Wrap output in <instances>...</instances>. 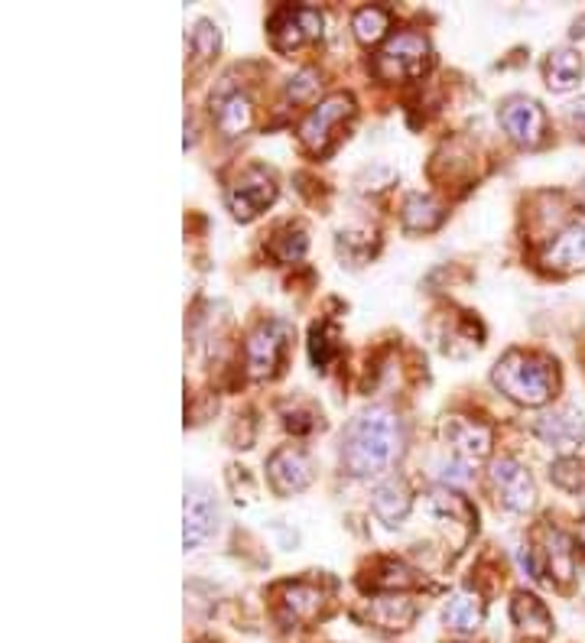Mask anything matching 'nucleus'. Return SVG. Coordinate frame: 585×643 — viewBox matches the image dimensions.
Masks as SVG:
<instances>
[{"label": "nucleus", "mask_w": 585, "mask_h": 643, "mask_svg": "<svg viewBox=\"0 0 585 643\" xmlns=\"http://www.w3.org/2000/svg\"><path fill=\"white\" fill-rule=\"evenodd\" d=\"M543 75H547V85L553 91H570L580 85L583 78V56L570 46H560L547 56V66H543Z\"/></svg>", "instance_id": "obj_18"}, {"label": "nucleus", "mask_w": 585, "mask_h": 643, "mask_svg": "<svg viewBox=\"0 0 585 643\" xmlns=\"http://www.w3.org/2000/svg\"><path fill=\"white\" fill-rule=\"evenodd\" d=\"M271 36H274V46L284 49V53L319 40L322 36V10L306 7V3H299V7H292V3L280 7L274 13V20H271Z\"/></svg>", "instance_id": "obj_6"}, {"label": "nucleus", "mask_w": 585, "mask_h": 643, "mask_svg": "<svg viewBox=\"0 0 585 643\" xmlns=\"http://www.w3.org/2000/svg\"><path fill=\"white\" fill-rule=\"evenodd\" d=\"M427 66H430V40L417 30H400L387 36V43L374 59V71L387 81L417 78Z\"/></svg>", "instance_id": "obj_3"}, {"label": "nucleus", "mask_w": 585, "mask_h": 643, "mask_svg": "<svg viewBox=\"0 0 585 643\" xmlns=\"http://www.w3.org/2000/svg\"><path fill=\"white\" fill-rule=\"evenodd\" d=\"M550 478H553L560 488H566V491H580V488H585V465L580 462V458L563 455V458L553 465Z\"/></svg>", "instance_id": "obj_27"}, {"label": "nucleus", "mask_w": 585, "mask_h": 643, "mask_svg": "<svg viewBox=\"0 0 585 643\" xmlns=\"http://www.w3.org/2000/svg\"><path fill=\"white\" fill-rule=\"evenodd\" d=\"M511 614L514 624H517L520 631H537V634H547V631H550V611L543 608V601H537V598L527 595V591L514 595Z\"/></svg>", "instance_id": "obj_20"}, {"label": "nucleus", "mask_w": 585, "mask_h": 643, "mask_svg": "<svg viewBox=\"0 0 585 643\" xmlns=\"http://www.w3.org/2000/svg\"><path fill=\"white\" fill-rule=\"evenodd\" d=\"M316 413H287V429L292 432H309V429L316 426Z\"/></svg>", "instance_id": "obj_30"}, {"label": "nucleus", "mask_w": 585, "mask_h": 643, "mask_svg": "<svg viewBox=\"0 0 585 643\" xmlns=\"http://www.w3.org/2000/svg\"><path fill=\"white\" fill-rule=\"evenodd\" d=\"M212 118L224 137H241L254 124V104L238 85H231V78H224L212 95Z\"/></svg>", "instance_id": "obj_11"}, {"label": "nucleus", "mask_w": 585, "mask_h": 643, "mask_svg": "<svg viewBox=\"0 0 585 643\" xmlns=\"http://www.w3.org/2000/svg\"><path fill=\"white\" fill-rule=\"evenodd\" d=\"M533 429H537V435H540L550 448H556V452H563V455H570V452L585 439L583 413L573 410V407H560V410H553V413H543Z\"/></svg>", "instance_id": "obj_15"}, {"label": "nucleus", "mask_w": 585, "mask_h": 643, "mask_svg": "<svg viewBox=\"0 0 585 643\" xmlns=\"http://www.w3.org/2000/svg\"><path fill=\"white\" fill-rule=\"evenodd\" d=\"M292 329L284 319H267L261 322L247 342H244V361H247V374L254 380H264V377H274L280 370V361L287 355V345H290Z\"/></svg>", "instance_id": "obj_5"}, {"label": "nucleus", "mask_w": 585, "mask_h": 643, "mask_svg": "<svg viewBox=\"0 0 585 643\" xmlns=\"http://www.w3.org/2000/svg\"><path fill=\"white\" fill-rule=\"evenodd\" d=\"M274 199H277V182L267 169H247L228 189V209L238 221L257 218Z\"/></svg>", "instance_id": "obj_7"}, {"label": "nucleus", "mask_w": 585, "mask_h": 643, "mask_svg": "<svg viewBox=\"0 0 585 643\" xmlns=\"http://www.w3.org/2000/svg\"><path fill=\"white\" fill-rule=\"evenodd\" d=\"M543 267L556 274H573L585 270V214L573 218L547 247H543Z\"/></svg>", "instance_id": "obj_14"}, {"label": "nucleus", "mask_w": 585, "mask_h": 643, "mask_svg": "<svg viewBox=\"0 0 585 643\" xmlns=\"http://www.w3.org/2000/svg\"><path fill=\"white\" fill-rule=\"evenodd\" d=\"M221 46V33L219 26L212 20H199L189 33V53L196 63H209Z\"/></svg>", "instance_id": "obj_26"}, {"label": "nucleus", "mask_w": 585, "mask_h": 643, "mask_svg": "<svg viewBox=\"0 0 585 643\" xmlns=\"http://www.w3.org/2000/svg\"><path fill=\"white\" fill-rule=\"evenodd\" d=\"M404 423L387 407H371L358 413L342 432V468L352 478H377L387 475L404 458Z\"/></svg>", "instance_id": "obj_1"}, {"label": "nucleus", "mask_w": 585, "mask_h": 643, "mask_svg": "<svg viewBox=\"0 0 585 643\" xmlns=\"http://www.w3.org/2000/svg\"><path fill=\"white\" fill-rule=\"evenodd\" d=\"M442 218H445L442 206L430 196H410L404 202V228L407 231H437Z\"/></svg>", "instance_id": "obj_19"}, {"label": "nucleus", "mask_w": 585, "mask_h": 643, "mask_svg": "<svg viewBox=\"0 0 585 643\" xmlns=\"http://www.w3.org/2000/svg\"><path fill=\"white\" fill-rule=\"evenodd\" d=\"M495 387L520 407H543L556 390V367L533 352H508L492 370Z\"/></svg>", "instance_id": "obj_2"}, {"label": "nucleus", "mask_w": 585, "mask_h": 643, "mask_svg": "<svg viewBox=\"0 0 585 643\" xmlns=\"http://www.w3.org/2000/svg\"><path fill=\"white\" fill-rule=\"evenodd\" d=\"M442 621L452 634L465 638V634H475L485 621V601L478 591L472 588H459L449 601H445V611H442Z\"/></svg>", "instance_id": "obj_17"}, {"label": "nucleus", "mask_w": 585, "mask_h": 643, "mask_svg": "<svg viewBox=\"0 0 585 643\" xmlns=\"http://www.w3.org/2000/svg\"><path fill=\"white\" fill-rule=\"evenodd\" d=\"M580 543H583V546H585V526H583V533H580Z\"/></svg>", "instance_id": "obj_33"}, {"label": "nucleus", "mask_w": 585, "mask_h": 643, "mask_svg": "<svg viewBox=\"0 0 585 643\" xmlns=\"http://www.w3.org/2000/svg\"><path fill=\"white\" fill-rule=\"evenodd\" d=\"M274 257L280 260V264H292V260H299L302 254H306V234H302V228H296V231H287L284 237H277L274 241Z\"/></svg>", "instance_id": "obj_28"}, {"label": "nucleus", "mask_w": 585, "mask_h": 643, "mask_svg": "<svg viewBox=\"0 0 585 643\" xmlns=\"http://www.w3.org/2000/svg\"><path fill=\"white\" fill-rule=\"evenodd\" d=\"M498 118H501L505 134H508L514 143H520V146H540L543 137H547V114H543V108H540L533 98H527V95H511V98H505Z\"/></svg>", "instance_id": "obj_8"}, {"label": "nucleus", "mask_w": 585, "mask_h": 643, "mask_svg": "<svg viewBox=\"0 0 585 643\" xmlns=\"http://www.w3.org/2000/svg\"><path fill=\"white\" fill-rule=\"evenodd\" d=\"M322 605V591L306 585V581H296L284 588V611L290 621H302V618H312Z\"/></svg>", "instance_id": "obj_21"}, {"label": "nucleus", "mask_w": 585, "mask_h": 643, "mask_svg": "<svg viewBox=\"0 0 585 643\" xmlns=\"http://www.w3.org/2000/svg\"><path fill=\"white\" fill-rule=\"evenodd\" d=\"M267 478H271V485H274L277 495L292 498V495H299V491L309 488V481H312V462H309V455L302 448H292V445L277 448L271 455V462H267Z\"/></svg>", "instance_id": "obj_13"}, {"label": "nucleus", "mask_w": 585, "mask_h": 643, "mask_svg": "<svg viewBox=\"0 0 585 643\" xmlns=\"http://www.w3.org/2000/svg\"><path fill=\"white\" fill-rule=\"evenodd\" d=\"M410 507H413V495H410L404 478H387L371 495V510L384 526H400L407 520Z\"/></svg>", "instance_id": "obj_16"}, {"label": "nucleus", "mask_w": 585, "mask_h": 643, "mask_svg": "<svg viewBox=\"0 0 585 643\" xmlns=\"http://www.w3.org/2000/svg\"><path fill=\"white\" fill-rule=\"evenodd\" d=\"M583 189H585V182H583Z\"/></svg>", "instance_id": "obj_34"}, {"label": "nucleus", "mask_w": 585, "mask_h": 643, "mask_svg": "<svg viewBox=\"0 0 585 643\" xmlns=\"http://www.w3.org/2000/svg\"><path fill=\"white\" fill-rule=\"evenodd\" d=\"M316 91H319V75L312 69L296 71L290 81H287V98L290 101H309Z\"/></svg>", "instance_id": "obj_29"}, {"label": "nucleus", "mask_w": 585, "mask_h": 643, "mask_svg": "<svg viewBox=\"0 0 585 643\" xmlns=\"http://www.w3.org/2000/svg\"><path fill=\"white\" fill-rule=\"evenodd\" d=\"M335 355H339V332H335V325H329V322L312 325V335H309V357H312V364L316 367H329Z\"/></svg>", "instance_id": "obj_25"}, {"label": "nucleus", "mask_w": 585, "mask_h": 643, "mask_svg": "<svg viewBox=\"0 0 585 643\" xmlns=\"http://www.w3.org/2000/svg\"><path fill=\"white\" fill-rule=\"evenodd\" d=\"M387 26H390V16H387L384 7H362V10H355V16H352V30H355V36H358V43H365V46L384 40Z\"/></svg>", "instance_id": "obj_23"}, {"label": "nucleus", "mask_w": 585, "mask_h": 643, "mask_svg": "<svg viewBox=\"0 0 585 643\" xmlns=\"http://www.w3.org/2000/svg\"><path fill=\"white\" fill-rule=\"evenodd\" d=\"M445 442L452 448V458L465 462L468 468H475L478 462H485L492 455V429L465 417H452L445 423Z\"/></svg>", "instance_id": "obj_12"}, {"label": "nucleus", "mask_w": 585, "mask_h": 643, "mask_svg": "<svg viewBox=\"0 0 585 643\" xmlns=\"http://www.w3.org/2000/svg\"><path fill=\"white\" fill-rule=\"evenodd\" d=\"M219 526V503L206 485H186V510H183V546L199 550Z\"/></svg>", "instance_id": "obj_9"}, {"label": "nucleus", "mask_w": 585, "mask_h": 643, "mask_svg": "<svg viewBox=\"0 0 585 643\" xmlns=\"http://www.w3.org/2000/svg\"><path fill=\"white\" fill-rule=\"evenodd\" d=\"M573 36H585V13L573 23Z\"/></svg>", "instance_id": "obj_32"}, {"label": "nucleus", "mask_w": 585, "mask_h": 643, "mask_svg": "<svg viewBox=\"0 0 585 643\" xmlns=\"http://www.w3.org/2000/svg\"><path fill=\"white\" fill-rule=\"evenodd\" d=\"M570 118H573V124H576L580 137L585 141V98H580L576 104H570Z\"/></svg>", "instance_id": "obj_31"}, {"label": "nucleus", "mask_w": 585, "mask_h": 643, "mask_svg": "<svg viewBox=\"0 0 585 643\" xmlns=\"http://www.w3.org/2000/svg\"><path fill=\"white\" fill-rule=\"evenodd\" d=\"M430 510L442 523H472V507L465 503V498H459L452 488H437L430 495Z\"/></svg>", "instance_id": "obj_22"}, {"label": "nucleus", "mask_w": 585, "mask_h": 643, "mask_svg": "<svg viewBox=\"0 0 585 643\" xmlns=\"http://www.w3.org/2000/svg\"><path fill=\"white\" fill-rule=\"evenodd\" d=\"M355 118V98L345 91H335L322 98L299 124V141L306 143L312 153H329L339 131Z\"/></svg>", "instance_id": "obj_4"}, {"label": "nucleus", "mask_w": 585, "mask_h": 643, "mask_svg": "<svg viewBox=\"0 0 585 643\" xmlns=\"http://www.w3.org/2000/svg\"><path fill=\"white\" fill-rule=\"evenodd\" d=\"M543 556H547V566L553 569L556 578H570L573 575L576 550H573V543L560 530H547V550H543Z\"/></svg>", "instance_id": "obj_24"}, {"label": "nucleus", "mask_w": 585, "mask_h": 643, "mask_svg": "<svg viewBox=\"0 0 585 643\" xmlns=\"http://www.w3.org/2000/svg\"><path fill=\"white\" fill-rule=\"evenodd\" d=\"M492 491L514 513H527L537 503V485L517 458H498L488 472Z\"/></svg>", "instance_id": "obj_10"}]
</instances>
